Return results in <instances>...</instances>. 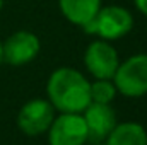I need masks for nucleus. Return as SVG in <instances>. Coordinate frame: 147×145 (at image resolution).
I'll list each match as a JSON object with an SVG mask.
<instances>
[{"instance_id":"nucleus-1","label":"nucleus","mask_w":147,"mask_h":145,"mask_svg":"<svg viewBox=\"0 0 147 145\" xmlns=\"http://www.w3.org/2000/svg\"><path fill=\"white\" fill-rule=\"evenodd\" d=\"M89 87L87 79L69 67L57 68L46 84L50 103L60 113H82L91 104Z\"/></svg>"},{"instance_id":"nucleus-2","label":"nucleus","mask_w":147,"mask_h":145,"mask_svg":"<svg viewBox=\"0 0 147 145\" xmlns=\"http://www.w3.org/2000/svg\"><path fill=\"white\" fill-rule=\"evenodd\" d=\"M134 28V17L132 14L120 7V5H110L98 10V14L92 17L89 24L84 26V31L87 34H98L101 39H120L128 34Z\"/></svg>"},{"instance_id":"nucleus-3","label":"nucleus","mask_w":147,"mask_h":145,"mask_svg":"<svg viewBox=\"0 0 147 145\" xmlns=\"http://www.w3.org/2000/svg\"><path fill=\"white\" fill-rule=\"evenodd\" d=\"M115 87L127 97H142L147 94V55H134L118 65L113 75Z\"/></svg>"},{"instance_id":"nucleus-4","label":"nucleus","mask_w":147,"mask_h":145,"mask_svg":"<svg viewBox=\"0 0 147 145\" xmlns=\"http://www.w3.org/2000/svg\"><path fill=\"white\" fill-rule=\"evenodd\" d=\"M50 145H84L87 142V128L80 113H62L53 118L48 128Z\"/></svg>"},{"instance_id":"nucleus-5","label":"nucleus","mask_w":147,"mask_h":145,"mask_svg":"<svg viewBox=\"0 0 147 145\" xmlns=\"http://www.w3.org/2000/svg\"><path fill=\"white\" fill-rule=\"evenodd\" d=\"M55 118V108L50 101L33 99L26 103L17 114V126L28 137H38L48 132Z\"/></svg>"},{"instance_id":"nucleus-6","label":"nucleus","mask_w":147,"mask_h":145,"mask_svg":"<svg viewBox=\"0 0 147 145\" xmlns=\"http://www.w3.org/2000/svg\"><path fill=\"white\" fill-rule=\"evenodd\" d=\"M84 65L94 79L111 80L116 72L120 60L116 50L106 41H94L84 53Z\"/></svg>"},{"instance_id":"nucleus-7","label":"nucleus","mask_w":147,"mask_h":145,"mask_svg":"<svg viewBox=\"0 0 147 145\" xmlns=\"http://www.w3.org/2000/svg\"><path fill=\"white\" fill-rule=\"evenodd\" d=\"M41 43L36 34L29 31H17L7 38L2 44V58L14 67L26 65L33 62L39 53Z\"/></svg>"},{"instance_id":"nucleus-8","label":"nucleus","mask_w":147,"mask_h":145,"mask_svg":"<svg viewBox=\"0 0 147 145\" xmlns=\"http://www.w3.org/2000/svg\"><path fill=\"white\" fill-rule=\"evenodd\" d=\"M80 114L86 121L87 142L94 145L103 144L111 133V130L116 126V114L110 104L91 103Z\"/></svg>"},{"instance_id":"nucleus-9","label":"nucleus","mask_w":147,"mask_h":145,"mask_svg":"<svg viewBox=\"0 0 147 145\" xmlns=\"http://www.w3.org/2000/svg\"><path fill=\"white\" fill-rule=\"evenodd\" d=\"M62 14L75 26L84 28L101 9V0H58Z\"/></svg>"},{"instance_id":"nucleus-10","label":"nucleus","mask_w":147,"mask_h":145,"mask_svg":"<svg viewBox=\"0 0 147 145\" xmlns=\"http://www.w3.org/2000/svg\"><path fill=\"white\" fill-rule=\"evenodd\" d=\"M105 145H147V132L139 123H120L103 142Z\"/></svg>"},{"instance_id":"nucleus-11","label":"nucleus","mask_w":147,"mask_h":145,"mask_svg":"<svg viewBox=\"0 0 147 145\" xmlns=\"http://www.w3.org/2000/svg\"><path fill=\"white\" fill-rule=\"evenodd\" d=\"M89 91H91V103L110 104L116 96V87L108 79H96V82L91 84Z\"/></svg>"},{"instance_id":"nucleus-12","label":"nucleus","mask_w":147,"mask_h":145,"mask_svg":"<svg viewBox=\"0 0 147 145\" xmlns=\"http://www.w3.org/2000/svg\"><path fill=\"white\" fill-rule=\"evenodd\" d=\"M135 2V7L144 14V15H147V0H134Z\"/></svg>"},{"instance_id":"nucleus-13","label":"nucleus","mask_w":147,"mask_h":145,"mask_svg":"<svg viewBox=\"0 0 147 145\" xmlns=\"http://www.w3.org/2000/svg\"><path fill=\"white\" fill-rule=\"evenodd\" d=\"M3 62V58H2V43H0V63Z\"/></svg>"},{"instance_id":"nucleus-14","label":"nucleus","mask_w":147,"mask_h":145,"mask_svg":"<svg viewBox=\"0 0 147 145\" xmlns=\"http://www.w3.org/2000/svg\"><path fill=\"white\" fill-rule=\"evenodd\" d=\"M2 5H3V0H0V10H2Z\"/></svg>"}]
</instances>
